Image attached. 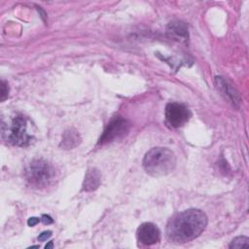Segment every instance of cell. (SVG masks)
Instances as JSON below:
<instances>
[{
	"mask_svg": "<svg viewBox=\"0 0 249 249\" xmlns=\"http://www.w3.org/2000/svg\"><path fill=\"white\" fill-rule=\"evenodd\" d=\"M166 34L169 38L174 40L186 41L189 38L188 25L180 20L171 21L166 27Z\"/></svg>",
	"mask_w": 249,
	"mask_h": 249,
	"instance_id": "8",
	"label": "cell"
},
{
	"mask_svg": "<svg viewBox=\"0 0 249 249\" xmlns=\"http://www.w3.org/2000/svg\"><path fill=\"white\" fill-rule=\"evenodd\" d=\"M80 142H81V137L78 131H76L73 128H70L65 130L64 133L62 134V140H61L60 146L63 149L69 150L77 147L80 144Z\"/></svg>",
	"mask_w": 249,
	"mask_h": 249,
	"instance_id": "11",
	"label": "cell"
},
{
	"mask_svg": "<svg viewBox=\"0 0 249 249\" xmlns=\"http://www.w3.org/2000/svg\"><path fill=\"white\" fill-rule=\"evenodd\" d=\"M215 81H216L217 87L221 89V91L225 95H227L228 98L231 100L232 103L238 104L240 102V95L238 94V91L231 85H230L226 79L219 76V77H216Z\"/></svg>",
	"mask_w": 249,
	"mask_h": 249,
	"instance_id": "10",
	"label": "cell"
},
{
	"mask_svg": "<svg viewBox=\"0 0 249 249\" xmlns=\"http://www.w3.org/2000/svg\"><path fill=\"white\" fill-rule=\"evenodd\" d=\"M25 178L30 186L41 189L47 187L54 177V169L43 159L33 160L25 169Z\"/></svg>",
	"mask_w": 249,
	"mask_h": 249,
	"instance_id": "3",
	"label": "cell"
},
{
	"mask_svg": "<svg viewBox=\"0 0 249 249\" xmlns=\"http://www.w3.org/2000/svg\"><path fill=\"white\" fill-rule=\"evenodd\" d=\"M101 183V173L96 167L88 168L83 182L82 190L84 192H92L96 190Z\"/></svg>",
	"mask_w": 249,
	"mask_h": 249,
	"instance_id": "9",
	"label": "cell"
},
{
	"mask_svg": "<svg viewBox=\"0 0 249 249\" xmlns=\"http://www.w3.org/2000/svg\"><path fill=\"white\" fill-rule=\"evenodd\" d=\"M164 116L165 122L169 126L178 128L184 125L189 121L191 113L184 104L170 102L165 106Z\"/></svg>",
	"mask_w": 249,
	"mask_h": 249,
	"instance_id": "6",
	"label": "cell"
},
{
	"mask_svg": "<svg viewBox=\"0 0 249 249\" xmlns=\"http://www.w3.org/2000/svg\"><path fill=\"white\" fill-rule=\"evenodd\" d=\"M142 163L149 175L161 177L168 175L175 169L176 156L168 148L155 147L145 154Z\"/></svg>",
	"mask_w": 249,
	"mask_h": 249,
	"instance_id": "2",
	"label": "cell"
},
{
	"mask_svg": "<svg viewBox=\"0 0 249 249\" xmlns=\"http://www.w3.org/2000/svg\"><path fill=\"white\" fill-rule=\"evenodd\" d=\"M53 241H49V243L45 245V248H46V249H49V248H53Z\"/></svg>",
	"mask_w": 249,
	"mask_h": 249,
	"instance_id": "17",
	"label": "cell"
},
{
	"mask_svg": "<svg viewBox=\"0 0 249 249\" xmlns=\"http://www.w3.org/2000/svg\"><path fill=\"white\" fill-rule=\"evenodd\" d=\"M130 124L121 116L114 117L107 126L105 127L103 133L101 134L97 144L98 145H105L112 141L118 140L127 134L129 130Z\"/></svg>",
	"mask_w": 249,
	"mask_h": 249,
	"instance_id": "5",
	"label": "cell"
},
{
	"mask_svg": "<svg viewBox=\"0 0 249 249\" xmlns=\"http://www.w3.org/2000/svg\"><path fill=\"white\" fill-rule=\"evenodd\" d=\"M8 94H9V87H8V84L5 82V81H2L1 82V101H4L7 97H8Z\"/></svg>",
	"mask_w": 249,
	"mask_h": 249,
	"instance_id": "13",
	"label": "cell"
},
{
	"mask_svg": "<svg viewBox=\"0 0 249 249\" xmlns=\"http://www.w3.org/2000/svg\"><path fill=\"white\" fill-rule=\"evenodd\" d=\"M136 238L140 244L150 246L160 240V231L155 224L146 222L138 227L136 231Z\"/></svg>",
	"mask_w": 249,
	"mask_h": 249,
	"instance_id": "7",
	"label": "cell"
},
{
	"mask_svg": "<svg viewBox=\"0 0 249 249\" xmlns=\"http://www.w3.org/2000/svg\"><path fill=\"white\" fill-rule=\"evenodd\" d=\"M40 222V219L37 218V217H30L28 220H27V225L29 227H33L35 226L36 224H38Z\"/></svg>",
	"mask_w": 249,
	"mask_h": 249,
	"instance_id": "16",
	"label": "cell"
},
{
	"mask_svg": "<svg viewBox=\"0 0 249 249\" xmlns=\"http://www.w3.org/2000/svg\"><path fill=\"white\" fill-rule=\"evenodd\" d=\"M26 126V120L23 116H17L14 118L9 129L7 128V130H9V133H7V140L15 146H28L32 142L33 136L27 133Z\"/></svg>",
	"mask_w": 249,
	"mask_h": 249,
	"instance_id": "4",
	"label": "cell"
},
{
	"mask_svg": "<svg viewBox=\"0 0 249 249\" xmlns=\"http://www.w3.org/2000/svg\"><path fill=\"white\" fill-rule=\"evenodd\" d=\"M249 238L247 236H237L231 240L229 248H248Z\"/></svg>",
	"mask_w": 249,
	"mask_h": 249,
	"instance_id": "12",
	"label": "cell"
},
{
	"mask_svg": "<svg viewBox=\"0 0 249 249\" xmlns=\"http://www.w3.org/2000/svg\"><path fill=\"white\" fill-rule=\"evenodd\" d=\"M51 235H52V231H43L42 233L39 234L38 240H40V241H46L48 238L51 237Z\"/></svg>",
	"mask_w": 249,
	"mask_h": 249,
	"instance_id": "14",
	"label": "cell"
},
{
	"mask_svg": "<svg viewBox=\"0 0 249 249\" xmlns=\"http://www.w3.org/2000/svg\"><path fill=\"white\" fill-rule=\"evenodd\" d=\"M41 221H42V223H43V224H45V225H49V224H52V223L53 222V218H52L51 216H49V215H46V214L42 215V217H41Z\"/></svg>",
	"mask_w": 249,
	"mask_h": 249,
	"instance_id": "15",
	"label": "cell"
},
{
	"mask_svg": "<svg viewBox=\"0 0 249 249\" xmlns=\"http://www.w3.org/2000/svg\"><path fill=\"white\" fill-rule=\"evenodd\" d=\"M207 216L199 209H187L174 214L167 222L166 238L173 243L189 242L205 230Z\"/></svg>",
	"mask_w": 249,
	"mask_h": 249,
	"instance_id": "1",
	"label": "cell"
}]
</instances>
